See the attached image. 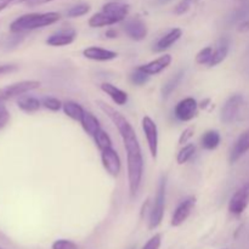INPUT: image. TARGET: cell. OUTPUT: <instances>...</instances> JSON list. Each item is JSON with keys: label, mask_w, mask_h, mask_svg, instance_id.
<instances>
[{"label": "cell", "mask_w": 249, "mask_h": 249, "mask_svg": "<svg viewBox=\"0 0 249 249\" xmlns=\"http://www.w3.org/2000/svg\"><path fill=\"white\" fill-rule=\"evenodd\" d=\"M150 77H151L150 74H147V73L143 72L142 70H140V67H138L135 71H133V72H131L130 80L133 84L141 87V85H145L146 83L150 80Z\"/></svg>", "instance_id": "obj_30"}, {"label": "cell", "mask_w": 249, "mask_h": 249, "mask_svg": "<svg viewBox=\"0 0 249 249\" xmlns=\"http://www.w3.org/2000/svg\"><path fill=\"white\" fill-rule=\"evenodd\" d=\"M50 1H53V0H33V1H31L29 2V4H32V5H36V4H45V2H50Z\"/></svg>", "instance_id": "obj_42"}, {"label": "cell", "mask_w": 249, "mask_h": 249, "mask_svg": "<svg viewBox=\"0 0 249 249\" xmlns=\"http://www.w3.org/2000/svg\"><path fill=\"white\" fill-rule=\"evenodd\" d=\"M15 2H16V0H0V12L6 9L9 5L15 4Z\"/></svg>", "instance_id": "obj_39"}, {"label": "cell", "mask_w": 249, "mask_h": 249, "mask_svg": "<svg viewBox=\"0 0 249 249\" xmlns=\"http://www.w3.org/2000/svg\"><path fill=\"white\" fill-rule=\"evenodd\" d=\"M101 160L105 170L112 177H118L122 170V160L118 152L112 147L101 151Z\"/></svg>", "instance_id": "obj_9"}, {"label": "cell", "mask_w": 249, "mask_h": 249, "mask_svg": "<svg viewBox=\"0 0 249 249\" xmlns=\"http://www.w3.org/2000/svg\"><path fill=\"white\" fill-rule=\"evenodd\" d=\"M170 1H172V0H158V4L163 5V4H168V2Z\"/></svg>", "instance_id": "obj_43"}, {"label": "cell", "mask_w": 249, "mask_h": 249, "mask_svg": "<svg viewBox=\"0 0 249 249\" xmlns=\"http://www.w3.org/2000/svg\"><path fill=\"white\" fill-rule=\"evenodd\" d=\"M160 245H162V236L160 233L152 236L150 240L146 242V245L143 246L142 249H160Z\"/></svg>", "instance_id": "obj_36"}, {"label": "cell", "mask_w": 249, "mask_h": 249, "mask_svg": "<svg viewBox=\"0 0 249 249\" xmlns=\"http://www.w3.org/2000/svg\"><path fill=\"white\" fill-rule=\"evenodd\" d=\"M249 151V129L246 131H243L240 136H238L237 140L233 143L232 148H231L230 157H229V160H230L231 164L237 162L242 156H245Z\"/></svg>", "instance_id": "obj_14"}, {"label": "cell", "mask_w": 249, "mask_h": 249, "mask_svg": "<svg viewBox=\"0 0 249 249\" xmlns=\"http://www.w3.org/2000/svg\"><path fill=\"white\" fill-rule=\"evenodd\" d=\"M194 133H195V129L194 128H186L184 131L181 133V135H180L179 138V143L180 145H184V143H187L190 141V139L194 136Z\"/></svg>", "instance_id": "obj_37"}, {"label": "cell", "mask_w": 249, "mask_h": 249, "mask_svg": "<svg viewBox=\"0 0 249 249\" xmlns=\"http://www.w3.org/2000/svg\"><path fill=\"white\" fill-rule=\"evenodd\" d=\"M249 204V181L240 187L233 194L229 202V212L233 215H241Z\"/></svg>", "instance_id": "obj_6"}, {"label": "cell", "mask_w": 249, "mask_h": 249, "mask_svg": "<svg viewBox=\"0 0 249 249\" xmlns=\"http://www.w3.org/2000/svg\"><path fill=\"white\" fill-rule=\"evenodd\" d=\"M17 106L21 111L26 112V113H33V112L38 111L43 105H41V100L36 99V97L22 95L17 100Z\"/></svg>", "instance_id": "obj_23"}, {"label": "cell", "mask_w": 249, "mask_h": 249, "mask_svg": "<svg viewBox=\"0 0 249 249\" xmlns=\"http://www.w3.org/2000/svg\"><path fill=\"white\" fill-rule=\"evenodd\" d=\"M198 1L199 0H181V1L178 2L177 6L174 7V14L175 15L186 14V12L190 11V10H191Z\"/></svg>", "instance_id": "obj_33"}, {"label": "cell", "mask_w": 249, "mask_h": 249, "mask_svg": "<svg viewBox=\"0 0 249 249\" xmlns=\"http://www.w3.org/2000/svg\"><path fill=\"white\" fill-rule=\"evenodd\" d=\"M231 48V39L230 36H221L218 41H216V45L213 50V56H212V60L209 62V67H215L219 63L223 62L226 57H228L229 53H230Z\"/></svg>", "instance_id": "obj_12"}, {"label": "cell", "mask_w": 249, "mask_h": 249, "mask_svg": "<svg viewBox=\"0 0 249 249\" xmlns=\"http://www.w3.org/2000/svg\"><path fill=\"white\" fill-rule=\"evenodd\" d=\"M102 11L116 18L118 22H122L129 14V5L119 1H109L104 5Z\"/></svg>", "instance_id": "obj_19"}, {"label": "cell", "mask_w": 249, "mask_h": 249, "mask_svg": "<svg viewBox=\"0 0 249 249\" xmlns=\"http://www.w3.org/2000/svg\"><path fill=\"white\" fill-rule=\"evenodd\" d=\"M124 32L130 39L135 41H141L147 36L148 29L145 22L141 18H130L124 23L123 26Z\"/></svg>", "instance_id": "obj_11"}, {"label": "cell", "mask_w": 249, "mask_h": 249, "mask_svg": "<svg viewBox=\"0 0 249 249\" xmlns=\"http://www.w3.org/2000/svg\"><path fill=\"white\" fill-rule=\"evenodd\" d=\"M0 249H2V248H0Z\"/></svg>", "instance_id": "obj_45"}, {"label": "cell", "mask_w": 249, "mask_h": 249, "mask_svg": "<svg viewBox=\"0 0 249 249\" xmlns=\"http://www.w3.org/2000/svg\"><path fill=\"white\" fill-rule=\"evenodd\" d=\"M18 70V66L16 65H0V75L10 74Z\"/></svg>", "instance_id": "obj_38"}, {"label": "cell", "mask_w": 249, "mask_h": 249, "mask_svg": "<svg viewBox=\"0 0 249 249\" xmlns=\"http://www.w3.org/2000/svg\"><path fill=\"white\" fill-rule=\"evenodd\" d=\"M95 143L99 147L100 151L105 150V148L112 147V140L109 138V135L107 134V131H105L104 129H100L96 133V135L94 136Z\"/></svg>", "instance_id": "obj_28"}, {"label": "cell", "mask_w": 249, "mask_h": 249, "mask_svg": "<svg viewBox=\"0 0 249 249\" xmlns=\"http://www.w3.org/2000/svg\"><path fill=\"white\" fill-rule=\"evenodd\" d=\"M248 74H249V70H248Z\"/></svg>", "instance_id": "obj_44"}, {"label": "cell", "mask_w": 249, "mask_h": 249, "mask_svg": "<svg viewBox=\"0 0 249 249\" xmlns=\"http://www.w3.org/2000/svg\"><path fill=\"white\" fill-rule=\"evenodd\" d=\"M80 124H82L85 133H87L88 135L92 136V138H94V136L96 135L97 131L101 129V124H100L99 119L96 118V116H94V114L89 111L84 112L82 119H80Z\"/></svg>", "instance_id": "obj_21"}, {"label": "cell", "mask_w": 249, "mask_h": 249, "mask_svg": "<svg viewBox=\"0 0 249 249\" xmlns=\"http://www.w3.org/2000/svg\"><path fill=\"white\" fill-rule=\"evenodd\" d=\"M173 58L172 56L165 53V55L160 56V57L156 58V60L151 61V62L146 63V65L140 66V70H142L143 72H146L147 74L150 75H156V74H160V72L168 68V66H170L172 63Z\"/></svg>", "instance_id": "obj_18"}, {"label": "cell", "mask_w": 249, "mask_h": 249, "mask_svg": "<svg viewBox=\"0 0 249 249\" xmlns=\"http://www.w3.org/2000/svg\"><path fill=\"white\" fill-rule=\"evenodd\" d=\"M41 105H43L44 107H45L46 109H49V111H53V112H57L60 111L61 108H62V102L60 101L58 99H56V97H53V96H45L41 99Z\"/></svg>", "instance_id": "obj_31"}, {"label": "cell", "mask_w": 249, "mask_h": 249, "mask_svg": "<svg viewBox=\"0 0 249 249\" xmlns=\"http://www.w3.org/2000/svg\"><path fill=\"white\" fill-rule=\"evenodd\" d=\"M142 130L147 140L148 150L153 158L157 157L158 153V128L156 122L148 116L142 118Z\"/></svg>", "instance_id": "obj_8"}, {"label": "cell", "mask_w": 249, "mask_h": 249, "mask_svg": "<svg viewBox=\"0 0 249 249\" xmlns=\"http://www.w3.org/2000/svg\"><path fill=\"white\" fill-rule=\"evenodd\" d=\"M101 90L105 94L108 95L112 101L118 105V106H123L128 102V94L122 89H119V88H117L116 85L111 84V83H102Z\"/></svg>", "instance_id": "obj_20"}, {"label": "cell", "mask_w": 249, "mask_h": 249, "mask_svg": "<svg viewBox=\"0 0 249 249\" xmlns=\"http://www.w3.org/2000/svg\"><path fill=\"white\" fill-rule=\"evenodd\" d=\"M41 83L39 80H22V82L14 83V84L6 85L0 89V101L5 102L14 97H19L29 91L38 89Z\"/></svg>", "instance_id": "obj_4"}, {"label": "cell", "mask_w": 249, "mask_h": 249, "mask_svg": "<svg viewBox=\"0 0 249 249\" xmlns=\"http://www.w3.org/2000/svg\"><path fill=\"white\" fill-rule=\"evenodd\" d=\"M77 38V32L73 28L60 29L56 33L51 34L46 39V44L50 46H66L72 44Z\"/></svg>", "instance_id": "obj_13"}, {"label": "cell", "mask_w": 249, "mask_h": 249, "mask_svg": "<svg viewBox=\"0 0 249 249\" xmlns=\"http://www.w3.org/2000/svg\"><path fill=\"white\" fill-rule=\"evenodd\" d=\"M213 56V48L212 46H207V48L202 49L196 55V62L198 65H209Z\"/></svg>", "instance_id": "obj_32"}, {"label": "cell", "mask_w": 249, "mask_h": 249, "mask_svg": "<svg viewBox=\"0 0 249 249\" xmlns=\"http://www.w3.org/2000/svg\"><path fill=\"white\" fill-rule=\"evenodd\" d=\"M62 109L63 113H65L66 116L70 117L73 121L78 122H80V119H82L83 114H84L85 112V109L83 108L82 105H79L78 102L74 101H66L65 104L62 105Z\"/></svg>", "instance_id": "obj_26"}, {"label": "cell", "mask_w": 249, "mask_h": 249, "mask_svg": "<svg viewBox=\"0 0 249 249\" xmlns=\"http://www.w3.org/2000/svg\"><path fill=\"white\" fill-rule=\"evenodd\" d=\"M88 23H89V26L91 28H101V27H107L118 23V21L116 18H113V17L109 16V15L105 14L104 11H100L97 14L92 15L89 18Z\"/></svg>", "instance_id": "obj_24"}, {"label": "cell", "mask_w": 249, "mask_h": 249, "mask_svg": "<svg viewBox=\"0 0 249 249\" xmlns=\"http://www.w3.org/2000/svg\"><path fill=\"white\" fill-rule=\"evenodd\" d=\"M90 9L91 7H90L89 4H87V2H80V4H77L71 7L66 14H67L68 17L75 18V17H82L84 15H87L90 11Z\"/></svg>", "instance_id": "obj_29"}, {"label": "cell", "mask_w": 249, "mask_h": 249, "mask_svg": "<svg viewBox=\"0 0 249 249\" xmlns=\"http://www.w3.org/2000/svg\"><path fill=\"white\" fill-rule=\"evenodd\" d=\"M61 15L58 12H44V14H27L19 16L10 24V31L15 34L44 28L60 21Z\"/></svg>", "instance_id": "obj_2"}, {"label": "cell", "mask_w": 249, "mask_h": 249, "mask_svg": "<svg viewBox=\"0 0 249 249\" xmlns=\"http://www.w3.org/2000/svg\"><path fill=\"white\" fill-rule=\"evenodd\" d=\"M195 152H196V146H195L194 143H187V145H185L184 147L179 151V153H178L177 162L179 163V164H184V163L189 162V160H191L192 156L195 155Z\"/></svg>", "instance_id": "obj_27"}, {"label": "cell", "mask_w": 249, "mask_h": 249, "mask_svg": "<svg viewBox=\"0 0 249 249\" xmlns=\"http://www.w3.org/2000/svg\"><path fill=\"white\" fill-rule=\"evenodd\" d=\"M51 249H78V246L70 240H57L53 243Z\"/></svg>", "instance_id": "obj_35"}, {"label": "cell", "mask_w": 249, "mask_h": 249, "mask_svg": "<svg viewBox=\"0 0 249 249\" xmlns=\"http://www.w3.org/2000/svg\"><path fill=\"white\" fill-rule=\"evenodd\" d=\"M96 104L99 108L111 119L112 123L114 124L117 130L121 134L124 148L126 151L129 194H130V198H134L140 190L143 177V157L135 129L133 128L130 122L116 108H113L101 100H97Z\"/></svg>", "instance_id": "obj_1"}, {"label": "cell", "mask_w": 249, "mask_h": 249, "mask_svg": "<svg viewBox=\"0 0 249 249\" xmlns=\"http://www.w3.org/2000/svg\"><path fill=\"white\" fill-rule=\"evenodd\" d=\"M221 136L220 133L216 130H208L202 135L201 138V145L204 150L213 151L220 145Z\"/></svg>", "instance_id": "obj_25"}, {"label": "cell", "mask_w": 249, "mask_h": 249, "mask_svg": "<svg viewBox=\"0 0 249 249\" xmlns=\"http://www.w3.org/2000/svg\"><path fill=\"white\" fill-rule=\"evenodd\" d=\"M249 18V0H242L235 10L230 12L225 18L226 26H240L242 22Z\"/></svg>", "instance_id": "obj_15"}, {"label": "cell", "mask_w": 249, "mask_h": 249, "mask_svg": "<svg viewBox=\"0 0 249 249\" xmlns=\"http://www.w3.org/2000/svg\"><path fill=\"white\" fill-rule=\"evenodd\" d=\"M198 104L194 97H186L178 102L174 108V116L180 122H189L194 119L197 114Z\"/></svg>", "instance_id": "obj_7"}, {"label": "cell", "mask_w": 249, "mask_h": 249, "mask_svg": "<svg viewBox=\"0 0 249 249\" xmlns=\"http://www.w3.org/2000/svg\"><path fill=\"white\" fill-rule=\"evenodd\" d=\"M238 32H242V33H246V32H249V18L246 19L245 22L238 26Z\"/></svg>", "instance_id": "obj_40"}, {"label": "cell", "mask_w": 249, "mask_h": 249, "mask_svg": "<svg viewBox=\"0 0 249 249\" xmlns=\"http://www.w3.org/2000/svg\"><path fill=\"white\" fill-rule=\"evenodd\" d=\"M195 206H196V197L194 196L186 197L184 201L180 202L179 206L177 207V209H175L174 213H173L172 221H170L172 226L178 228V226L182 225V224L187 220L190 214L192 213Z\"/></svg>", "instance_id": "obj_10"}, {"label": "cell", "mask_w": 249, "mask_h": 249, "mask_svg": "<svg viewBox=\"0 0 249 249\" xmlns=\"http://www.w3.org/2000/svg\"><path fill=\"white\" fill-rule=\"evenodd\" d=\"M165 189H167V178L162 175L158 182L157 192H156L153 206L150 212V219H148V228L151 230L157 229L160 225L164 216V207H165Z\"/></svg>", "instance_id": "obj_3"}, {"label": "cell", "mask_w": 249, "mask_h": 249, "mask_svg": "<svg viewBox=\"0 0 249 249\" xmlns=\"http://www.w3.org/2000/svg\"><path fill=\"white\" fill-rule=\"evenodd\" d=\"M243 101V96L241 94H235L231 95L226 102L224 104L223 108H221V113H220V119L223 123L225 124H230L237 118L238 113H240V109L242 107Z\"/></svg>", "instance_id": "obj_5"}, {"label": "cell", "mask_w": 249, "mask_h": 249, "mask_svg": "<svg viewBox=\"0 0 249 249\" xmlns=\"http://www.w3.org/2000/svg\"><path fill=\"white\" fill-rule=\"evenodd\" d=\"M184 77H185V71L180 70L179 72L175 73V74L173 75V77L170 78L167 83H164V84H163L162 89H160V94H162L163 99L167 100L168 97H169L170 95L174 92V90L177 89V88L180 85V83L182 82Z\"/></svg>", "instance_id": "obj_22"}, {"label": "cell", "mask_w": 249, "mask_h": 249, "mask_svg": "<svg viewBox=\"0 0 249 249\" xmlns=\"http://www.w3.org/2000/svg\"><path fill=\"white\" fill-rule=\"evenodd\" d=\"M105 36H106L107 38H109V39L117 38V32L114 31V29H108V31L106 32V34H105Z\"/></svg>", "instance_id": "obj_41"}, {"label": "cell", "mask_w": 249, "mask_h": 249, "mask_svg": "<svg viewBox=\"0 0 249 249\" xmlns=\"http://www.w3.org/2000/svg\"><path fill=\"white\" fill-rule=\"evenodd\" d=\"M10 121V112L5 106V102L0 101V129L5 128Z\"/></svg>", "instance_id": "obj_34"}, {"label": "cell", "mask_w": 249, "mask_h": 249, "mask_svg": "<svg viewBox=\"0 0 249 249\" xmlns=\"http://www.w3.org/2000/svg\"><path fill=\"white\" fill-rule=\"evenodd\" d=\"M182 36V31L180 28H173L168 32L167 34L162 36L157 43L153 46V51L155 53H163V51L168 50L172 48Z\"/></svg>", "instance_id": "obj_17"}, {"label": "cell", "mask_w": 249, "mask_h": 249, "mask_svg": "<svg viewBox=\"0 0 249 249\" xmlns=\"http://www.w3.org/2000/svg\"><path fill=\"white\" fill-rule=\"evenodd\" d=\"M83 56L89 58V60L105 62V61H111L117 58L118 53L116 51L107 50V49L100 48V46H90V48L83 50Z\"/></svg>", "instance_id": "obj_16"}]
</instances>
